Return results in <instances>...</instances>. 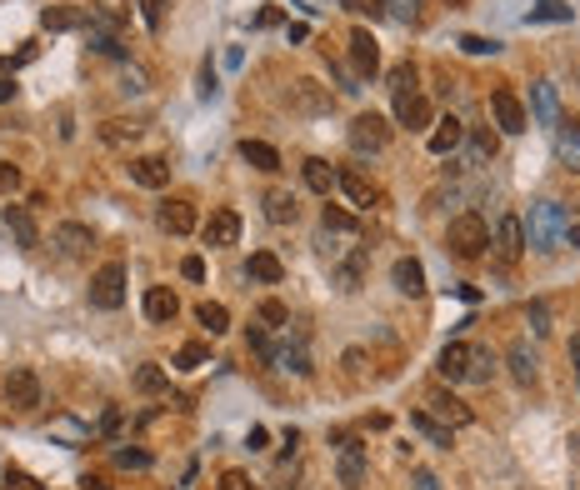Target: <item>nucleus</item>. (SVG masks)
Segmentation results:
<instances>
[{
  "mask_svg": "<svg viewBox=\"0 0 580 490\" xmlns=\"http://www.w3.org/2000/svg\"><path fill=\"white\" fill-rule=\"evenodd\" d=\"M416 5H420V0H386V15H396V21H416Z\"/></svg>",
  "mask_w": 580,
  "mask_h": 490,
  "instance_id": "603ef678",
  "label": "nucleus"
},
{
  "mask_svg": "<svg viewBox=\"0 0 580 490\" xmlns=\"http://www.w3.org/2000/svg\"><path fill=\"white\" fill-rule=\"evenodd\" d=\"M435 371H441V381H465V371H471V340H451V346L441 350V360H435Z\"/></svg>",
  "mask_w": 580,
  "mask_h": 490,
  "instance_id": "6ab92c4d",
  "label": "nucleus"
},
{
  "mask_svg": "<svg viewBox=\"0 0 580 490\" xmlns=\"http://www.w3.org/2000/svg\"><path fill=\"white\" fill-rule=\"evenodd\" d=\"M520 255H526V220H520V216H500V226H495V261L516 265Z\"/></svg>",
  "mask_w": 580,
  "mask_h": 490,
  "instance_id": "6e6552de",
  "label": "nucleus"
},
{
  "mask_svg": "<svg viewBox=\"0 0 580 490\" xmlns=\"http://www.w3.org/2000/svg\"><path fill=\"white\" fill-rule=\"evenodd\" d=\"M0 401L11 405V411H35V405H41V375L35 371H11L5 375V385H0Z\"/></svg>",
  "mask_w": 580,
  "mask_h": 490,
  "instance_id": "39448f33",
  "label": "nucleus"
},
{
  "mask_svg": "<svg viewBox=\"0 0 580 490\" xmlns=\"http://www.w3.org/2000/svg\"><path fill=\"white\" fill-rule=\"evenodd\" d=\"M195 320H201L210 336H226V330H230V310L220 300H201V305H195Z\"/></svg>",
  "mask_w": 580,
  "mask_h": 490,
  "instance_id": "c756f323",
  "label": "nucleus"
},
{
  "mask_svg": "<svg viewBox=\"0 0 580 490\" xmlns=\"http://www.w3.org/2000/svg\"><path fill=\"white\" fill-rule=\"evenodd\" d=\"M116 466H120V470H145V466H151V456H145V450L120 446V450H116Z\"/></svg>",
  "mask_w": 580,
  "mask_h": 490,
  "instance_id": "de8ad7c7",
  "label": "nucleus"
},
{
  "mask_svg": "<svg viewBox=\"0 0 580 490\" xmlns=\"http://www.w3.org/2000/svg\"><path fill=\"white\" fill-rule=\"evenodd\" d=\"M390 90H396V96H410V90H416V66H410V60L390 70Z\"/></svg>",
  "mask_w": 580,
  "mask_h": 490,
  "instance_id": "79ce46f5",
  "label": "nucleus"
},
{
  "mask_svg": "<svg viewBox=\"0 0 580 490\" xmlns=\"http://www.w3.org/2000/svg\"><path fill=\"white\" fill-rule=\"evenodd\" d=\"M41 25H45V31H80V25H86V15L70 11V5H45Z\"/></svg>",
  "mask_w": 580,
  "mask_h": 490,
  "instance_id": "2f4dec72",
  "label": "nucleus"
},
{
  "mask_svg": "<svg viewBox=\"0 0 580 490\" xmlns=\"http://www.w3.org/2000/svg\"><path fill=\"white\" fill-rule=\"evenodd\" d=\"M351 15H370V21H380L386 15V0H341Z\"/></svg>",
  "mask_w": 580,
  "mask_h": 490,
  "instance_id": "49530a36",
  "label": "nucleus"
},
{
  "mask_svg": "<svg viewBox=\"0 0 580 490\" xmlns=\"http://www.w3.org/2000/svg\"><path fill=\"white\" fill-rule=\"evenodd\" d=\"M396 125H406V131H426V125H435V116H430V100L420 96V90H410V96H396Z\"/></svg>",
  "mask_w": 580,
  "mask_h": 490,
  "instance_id": "dca6fc26",
  "label": "nucleus"
},
{
  "mask_svg": "<svg viewBox=\"0 0 580 490\" xmlns=\"http://www.w3.org/2000/svg\"><path fill=\"white\" fill-rule=\"evenodd\" d=\"M51 245L65 255V261H76V255H86L90 245H96V230L80 226V220H61V226H55V236H51Z\"/></svg>",
  "mask_w": 580,
  "mask_h": 490,
  "instance_id": "9b49d317",
  "label": "nucleus"
},
{
  "mask_svg": "<svg viewBox=\"0 0 580 490\" xmlns=\"http://www.w3.org/2000/svg\"><path fill=\"white\" fill-rule=\"evenodd\" d=\"M351 66L360 70V76H376L380 70V45H376V35H370L366 25H355L351 31Z\"/></svg>",
  "mask_w": 580,
  "mask_h": 490,
  "instance_id": "f3484780",
  "label": "nucleus"
},
{
  "mask_svg": "<svg viewBox=\"0 0 580 490\" xmlns=\"http://www.w3.org/2000/svg\"><path fill=\"white\" fill-rule=\"evenodd\" d=\"M90 305L96 310H120L126 305V265L120 261H106L90 275Z\"/></svg>",
  "mask_w": 580,
  "mask_h": 490,
  "instance_id": "f03ea898",
  "label": "nucleus"
},
{
  "mask_svg": "<svg viewBox=\"0 0 580 490\" xmlns=\"http://www.w3.org/2000/svg\"><path fill=\"white\" fill-rule=\"evenodd\" d=\"M240 161H246V165H256V171H266V175H276V171H280V151H276V145H266V141H250V135L240 141Z\"/></svg>",
  "mask_w": 580,
  "mask_h": 490,
  "instance_id": "b1692460",
  "label": "nucleus"
},
{
  "mask_svg": "<svg viewBox=\"0 0 580 490\" xmlns=\"http://www.w3.org/2000/svg\"><path fill=\"white\" fill-rule=\"evenodd\" d=\"M220 490H250V476L246 470H226V476H220Z\"/></svg>",
  "mask_w": 580,
  "mask_h": 490,
  "instance_id": "6e6d98bb",
  "label": "nucleus"
},
{
  "mask_svg": "<svg viewBox=\"0 0 580 490\" xmlns=\"http://www.w3.org/2000/svg\"><path fill=\"white\" fill-rule=\"evenodd\" d=\"M491 375H495V356L485 346H471V371H465V381H471V385H491Z\"/></svg>",
  "mask_w": 580,
  "mask_h": 490,
  "instance_id": "c9c22d12",
  "label": "nucleus"
},
{
  "mask_svg": "<svg viewBox=\"0 0 580 490\" xmlns=\"http://www.w3.org/2000/svg\"><path fill=\"white\" fill-rule=\"evenodd\" d=\"M165 5H171V0H140V21L151 25V31H161V21H165Z\"/></svg>",
  "mask_w": 580,
  "mask_h": 490,
  "instance_id": "a18cd8bd",
  "label": "nucleus"
},
{
  "mask_svg": "<svg viewBox=\"0 0 580 490\" xmlns=\"http://www.w3.org/2000/svg\"><path fill=\"white\" fill-rule=\"evenodd\" d=\"M495 151H500V135H495L491 125H481V131H471V155H475V165H481V161H491Z\"/></svg>",
  "mask_w": 580,
  "mask_h": 490,
  "instance_id": "ea45409f",
  "label": "nucleus"
},
{
  "mask_svg": "<svg viewBox=\"0 0 580 490\" xmlns=\"http://www.w3.org/2000/svg\"><path fill=\"white\" fill-rule=\"evenodd\" d=\"M140 305H145V320H151V326H171V320L181 316V300H175L171 285H151Z\"/></svg>",
  "mask_w": 580,
  "mask_h": 490,
  "instance_id": "a211bd4d",
  "label": "nucleus"
},
{
  "mask_svg": "<svg viewBox=\"0 0 580 490\" xmlns=\"http://www.w3.org/2000/svg\"><path fill=\"white\" fill-rule=\"evenodd\" d=\"M530 330H536V336H550V305L546 300H530Z\"/></svg>",
  "mask_w": 580,
  "mask_h": 490,
  "instance_id": "8fccbe9b",
  "label": "nucleus"
},
{
  "mask_svg": "<svg viewBox=\"0 0 580 490\" xmlns=\"http://www.w3.org/2000/svg\"><path fill=\"white\" fill-rule=\"evenodd\" d=\"M15 190H21V165L0 161V196H15Z\"/></svg>",
  "mask_w": 580,
  "mask_h": 490,
  "instance_id": "09e8293b",
  "label": "nucleus"
},
{
  "mask_svg": "<svg viewBox=\"0 0 580 490\" xmlns=\"http://www.w3.org/2000/svg\"><path fill=\"white\" fill-rule=\"evenodd\" d=\"M491 120H495V131L500 135H520L530 125V110H526V100L516 96V90H491Z\"/></svg>",
  "mask_w": 580,
  "mask_h": 490,
  "instance_id": "20e7f679",
  "label": "nucleus"
},
{
  "mask_svg": "<svg viewBox=\"0 0 580 490\" xmlns=\"http://www.w3.org/2000/svg\"><path fill=\"white\" fill-rule=\"evenodd\" d=\"M510 375H516L520 385L536 381V350H530L526 340H516V346H510Z\"/></svg>",
  "mask_w": 580,
  "mask_h": 490,
  "instance_id": "473e14b6",
  "label": "nucleus"
},
{
  "mask_svg": "<svg viewBox=\"0 0 580 490\" xmlns=\"http://www.w3.org/2000/svg\"><path fill=\"white\" fill-rule=\"evenodd\" d=\"M570 356H575V375H580V336L570 340Z\"/></svg>",
  "mask_w": 580,
  "mask_h": 490,
  "instance_id": "e2e57ef3",
  "label": "nucleus"
},
{
  "mask_svg": "<svg viewBox=\"0 0 580 490\" xmlns=\"http://www.w3.org/2000/svg\"><path fill=\"white\" fill-rule=\"evenodd\" d=\"M5 485H11V490H41V480H35V476H25V470H15V466H11V476H5Z\"/></svg>",
  "mask_w": 580,
  "mask_h": 490,
  "instance_id": "864d4df0",
  "label": "nucleus"
},
{
  "mask_svg": "<svg viewBox=\"0 0 580 490\" xmlns=\"http://www.w3.org/2000/svg\"><path fill=\"white\" fill-rule=\"evenodd\" d=\"M351 145L355 151H386L390 145V120L376 116V110H360L351 120Z\"/></svg>",
  "mask_w": 580,
  "mask_h": 490,
  "instance_id": "423d86ee",
  "label": "nucleus"
},
{
  "mask_svg": "<svg viewBox=\"0 0 580 490\" xmlns=\"http://www.w3.org/2000/svg\"><path fill=\"white\" fill-rule=\"evenodd\" d=\"M155 220H161V230H171V236H191L195 230V206L175 196V200H165V206L155 210Z\"/></svg>",
  "mask_w": 580,
  "mask_h": 490,
  "instance_id": "aec40b11",
  "label": "nucleus"
},
{
  "mask_svg": "<svg viewBox=\"0 0 580 490\" xmlns=\"http://www.w3.org/2000/svg\"><path fill=\"white\" fill-rule=\"evenodd\" d=\"M246 275H250V281H260V285H280L285 265H280L276 251H256V255H250V265H246Z\"/></svg>",
  "mask_w": 580,
  "mask_h": 490,
  "instance_id": "393cba45",
  "label": "nucleus"
},
{
  "mask_svg": "<svg viewBox=\"0 0 580 490\" xmlns=\"http://www.w3.org/2000/svg\"><path fill=\"white\" fill-rule=\"evenodd\" d=\"M461 51H465V55H495L500 45L485 41V35H461Z\"/></svg>",
  "mask_w": 580,
  "mask_h": 490,
  "instance_id": "3c124183",
  "label": "nucleus"
},
{
  "mask_svg": "<svg viewBox=\"0 0 580 490\" xmlns=\"http://www.w3.org/2000/svg\"><path fill=\"white\" fill-rule=\"evenodd\" d=\"M430 415H435L441 425H451V430H461V425H471V421H475L471 405H465L461 395H451L445 385H441V391H430Z\"/></svg>",
  "mask_w": 580,
  "mask_h": 490,
  "instance_id": "f8f14e48",
  "label": "nucleus"
},
{
  "mask_svg": "<svg viewBox=\"0 0 580 490\" xmlns=\"http://www.w3.org/2000/svg\"><path fill=\"white\" fill-rule=\"evenodd\" d=\"M80 490H110L106 476H80Z\"/></svg>",
  "mask_w": 580,
  "mask_h": 490,
  "instance_id": "052dcab7",
  "label": "nucleus"
},
{
  "mask_svg": "<svg viewBox=\"0 0 580 490\" xmlns=\"http://www.w3.org/2000/svg\"><path fill=\"white\" fill-rule=\"evenodd\" d=\"M0 220H5V230L15 236L21 251H35V245H41V226H35L31 206H5V210H0Z\"/></svg>",
  "mask_w": 580,
  "mask_h": 490,
  "instance_id": "ddd939ff",
  "label": "nucleus"
},
{
  "mask_svg": "<svg viewBox=\"0 0 580 490\" xmlns=\"http://www.w3.org/2000/svg\"><path fill=\"white\" fill-rule=\"evenodd\" d=\"M201 236H205V245H210V251H226V245H236V240H240V216L230 206H215L210 220L201 226Z\"/></svg>",
  "mask_w": 580,
  "mask_h": 490,
  "instance_id": "1a4fd4ad",
  "label": "nucleus"
},
{
  "mask_svg": "<svg viewBox=\"0 0 580 490\" xmlns=\"http://www.w3.org/2000/svg\"><path fill=\"white\" fill-rule=\"evenodd\" d=\"M445 251H451L455 261H481V255L491 251V226H485V216H475V210L455 216L451 226H445Z\"/></svg>",
  "mask_w": 580,
  "mask_h": 490,
  "instance_id": "f257e3e1",
  "label": "nucleus"
},
{
  "mask_svg": "<svg viewBox=\"0 0 580 490\" xmlns=\"http://www.w3.org/2000/svg\"><path fill=\"white\" fill-rule=\"evenodd\" d=\"M321 226L331 230V236H360V220H355L351 210H341V206H325L321 210Z\"/></svg>",
  "mask_w": 580,
  "mask_h": 490,
  "instance_id": "f704fd0d",
  "label": "nucleus"
},
{
  "mask_svg": "<svg viewBox=\"0 0 580 490\" xmlns=\"http://www.w3.org/2000/svg\"><path fill=\"white\" fill-rule=\"evenodd\" d=\"M130 180L145 190H165L171 186V161H165V155H136V161H130Z\"/></svg>",
  "mask_w": 580,
  "mask_h": 490,
  "instance_id": "4468645a",
  "label": "nucleus"
},
{
  "mask_svg": "<svg viewBox=\"0 0 580 490\" xmlns=\"http://www.w3.org/2000/svg\"><path fill=\"white\" fill-rule=\"evenodd\" d=\"M530 106H536L540 125H560V100H556V86H550V80H536V86H530Z\"/></svg>",
  "mask_w": 580,
  "mask_h": 490,
  "instance_id": "5701e85b",
  "label": "nucleus"
},
{
  "mask_svg": "<svg viewBox=\"0 0 580 490\" xmlns=\"http://www.w3.org/2000/svg\"><path fill=\"white\" fill-rule=\"evenodd\" d=\"M165 385H171V375L155 365V360H145V365H136V391L140 395H161Z\"/></svg>",
  "mask_w": 580,
  "mask_h": 490,
  "instance_id": "72a5a7b5",
  "label": "nucleus"
},
{
  "mask_svg": "<svg viewBox=\"0 0 580 490\" xmlns=\"http://www.w3.org/2000/svg\"><path fill=\"white\" fill-rule=\"evenodd\" d=\"M140 131H145L140 120H106V125H100V141H106V145H126V141H136Z\"/></svg>",
  "mask_w": 580,
  "mask_h": 490,
  "instance_id": "e433bc0d",
  "label": "nucleus"
},
{
  "mask_svg": "<svg viewBox=\"0 0 580 490\" xmlns=\"http://www.w3.org/2000/svg\"><path fill=\"white\" fill-rule=\"evenodd\" d=\"M181 275H185V281H205V261H201V255H185Z\"/></svg>",
  "mask_w": 580,
  "mask_h": 490,
  "instance_id": "5fc2aeb1",
  "label": "nucleus"
},
{
  "mask_svg": "<svg viewBox=\"0 0 580 490\" xmlns=\"http://www.w3.org/2000/svg\"><path fill=\"white\" fill-rule=\"evenodd\" d=\"M461 141H465V125L455 116H445V120H435V131H430L426 145H430V155H451Z\"/></svg>",
  "mask_w": 580,
  "mask_h": 490,
  "instance_id": "4be33fe9",
  "label": "nucleus"
},
{
  "mask_svg": "<svg viewBox=\"0 0 580 490\" xmlns=\"http://www.w3.org/2000/svg\"><path fill=\"white\" fill-rule=\"evenodd\" d=\"M0 100H15V80H5V76H0Z\"/></svg>",
  "mask_w": 580,
  "mask_h": 490,
  "instance_id": "680f3d73",
  "label": "nucleus"
},
{
  "mask_svg": "<svg viewBox=\"0 0 580 490\" xmlns=\"http://www.w3.org/2000/svg\"><path fill=\"white\" fill-rule=\"evenodd\" d=\"M256 25H280V11H276V5H266V11L256 15Z\"/></svg>",
  "mask_w": 580,
  "mask_h": 490,
  "instance_id": "bf43d9fd",
  "label": "nucleus"
},
{
  "mask_svg": "<svg viewBox=\"0 0 580 490\" xmlns=\"http://www.w3.org/2000/svg\"><path fill=\"white\" fill-rule=\"evenodd\" d=\"M301 175H305V186H311L315 196H331L335 190V171H331V161H321V155L301 161Z\"/></svg>",
  "mask_w": 580,
  "mask_h": 490,
  "instance_id": "bb28decb",
  "label": "nucleus"
},
{
  "mask_svg": "<svg viewBox=\"0 0 580 490\" xmlns=\"http://www.w3.org/2000/svg\"><path fill=\"white\" fill-rule=\"evenodd\" d=\"M390 281H396L400 295H426V265H420L416 255H400L396 271H390Z\"/></svg>",
  "mask_w": 580,
  "mask_h": 490,
  "instance_id": "412c9836",
  "label": "nucleus"
},
{
  "mask_svg": "<svg viewBox=\"0 0 580 490\" xmlns=\"http://www.w3.org/2000/svg\"><path fill=\"white\" fill-rule=\"evenodd\" d=\"M530 21H570V5H560V0H540L536 11H530Z\"/></svg>",
  "mask_w": 580,
  "mask_h": 490,
  "instance_id": "37998d69",
  "label": "nucleus"
},
{
  "mask_svg": "<svg viewBox=\"0 0 580 490\" xmlns=\"http://www.w3.org/2000/svg\"><path fill=\"white\" fill-rule=\"evenodd\" d=\"M295 216H301V206H295L290 190H270L266 196V220L270 226H295Z\"/></svg>",
  "mask_w": 580,
  "mask_h": 490,
  "instance_id": "a878e982",
  "label": "nucleus"
},
{
  "mask_svg": "<svg viewBox=\"0 0 580 490\" xmlns=\"http://www.w3.org/2000/svg\"><path fill=\"white\" fill-rule=\"evenodd\" d=\"M410 430H420V436L430 440V446H441V450H451V425H441L430 411H416L410 415Z\"/></svg>",
  "mask_w": 580,
  "mask_h": 490,
  "instance_id": "cd10ccee",
  "label": "nucleus"
},
{
  "mask_svg": "<svg viewBox=\"0 0 580 490\" xmlns=\"http://www.w3.org/2000/svg\"><path fill=\"white\" fill-rule=\"evenodd\" d=\"M285 106L295 110V116H331L335 96H331V86H321V80L301 76V80H290V90H285Z\"/></svg>",
  "mask_w": 580,
  "mask_h": 490,
  "instance_id": "7ed1b4c3",
  "label": "nucleus"
},
{
  "mask_svg": "<svg viewBox=\"0 0 580 490\" xmlns=\"http://www.w3.org/2000/svg\"><path fill=\"white\" fill-rule=\"evenodd\" d=\"M556 155L570 165V171H580V120L560 125V135H556Z\"/></svg>",
  "mask_w": 580,
  "mask_h": 490,
  "instance_id": "7c9ffc66",
  "label": "nucleus"
},
{
  "mask_svg": "<svg viewBox=\"0 0 580 490\" xmlns=\"http://www.w3.org/2000/svg\"><path fill=\"white\" fill-rule=\"evenodd\" d=\"M335 480L345 490H360L366 485V446L360 440H341V456H335Z\"/></svg>",
  "mask_w": 580,
  "mask_h": 490,
  "instance_id": "9d476101",
  "label": "nucleus"
},
{
  "mask_svg": "<svg viewBox=\"0 0 580 490\" xmlns=\"http://www.w3.org/2000/svg\"><path fill=\"white\" fill-rule=\"evenodd\" d=\"M560 206L556 200H540L536 210H530V245H540V251H556L560 245Z\"/></svg>",
  "mask_w": 580,
  "mask_h": 490,
  "instance_id": "0eeeda50",
  "label": "nucleus"
},
{
  "mask_svg": "<svg viewBox=\"0 0 580 490\" xmlns=\"http://www.w3.org/2000/svg\"><path fill=\"white\" fill-rule=\"evenodd\" d=\"M205 360H210V346L191 340V346H181V350H175V360H171V365H175V371H201Z\"/></svg>",
  "mask_w": 580,
  "mask_h": 490,
  "instance_id": "4c0bfd02",
  "label": "nucleus"
},
{
  "mask_svg": "<svg viewBox=\"0 0 580 490\" xmlns=\"http://www.w3.org/2000/svg\"><path fill=\"white\" fill-rule=\"evenodd\" d=\"M246 446H250V450H266V430H260V425H250V436H246Z\"/></svg>",
  "mask_w": 580,
  "mask_h": 490,
  "instance_id": "13d9d810",
  "label": "nucleus"
},
{
  "mask_svg": "<svg viewBox=\"0 0 580 490\" xmlns=\"http://www.w3.org/2000/svg\"><path fill=\"white\" fill-rule=\"evenodd\" d=\"M335 281H341V291H360V281H366V251H360V245H355V251L341 261Z\"/></svg>",
  "mask_w": 580,
  "mask_h": 490,
  "instance_id": "c85d7f7f",
  "label": "nucleus"
},
{
  "mask_svg": "<svg viewBox=\"0 0 580 490\" xmlns=\"http://www.w3.org/2000/svg\"><path fill=\"white\" fill-rule=\"evenodd\" d=\"M276 365H280V371H290V375H311V356H305L301 346L276 350Z\"/></svg>",
  "mask_w": 580,
  "mask_h": 490,
  "instance_id": "58836bf2",
  "label": "nucleus"
},
{
  "mask_svg": "<svg viewBox=\"0 0 580 490\" xmlns=\"http://www.w3.org/2000/svg\"><path fill=\"white\" fill-rule=\"evenodd\" d=\"M445 5H451V11H461V5H471V0H445Z\"/></svg>",
  "mask_w": 580,
  "mask_h": 490,
  "instance_id": "0e129e2a",
  "label": "nucleus"
},
{
  "mask_svg": "<svg viewBox=\"0 0 580 490\" xmlns=\"http://www.w3.org/2000/svg\"><path fill=\"white\" fill-rule=\"evenodd\" d=\"M256 316H260V326H266V330H280V326H290V310H285V305H280V300H260V310H256Z\"/></svg>",
  "mask_w": 580,
  "mask_h": 490,
  "instance_id": "a19ab883",
  "label": "nucleus"
},
{
  "mask_svg": "<svg viewBox=\"0 0 580 490\" xmlns=\"http://www.w3.org/2000/svg\"><path fill=\"white\" fill-rule=\"evenodd\" d=\"M246 346L256 350L260 360H276V346H270V336H266V326H250V336H246Z\"/></svg>",
  "mask_w": 580,
  "mask_h": 490,
  "instance_id": "c03bdc74",
  "label": "nucleus"
},
{
  "mask_svg": "<svg viewBox=\"0 0 580 490\" xmlns=\"http://www.w3.org/2000/svg\"><path fill=\"white\" fill-rule=\"evenodd\" d=\"M410 485L416 490H441V480L430 476V470H410Z\"/></svg>",
  "mask_w": 580,
  "mask_h": 490,
  "instance_id": "4d7b16f0",
  "label": "nucleus"
},
{
  "mask_svg": "<svg viewBox=\"0 0 580 490\" xmlns=\"http://www.w3.org/2000/svg\"><path fill=\"white\" fill-rule=\"evenodd\" d=\"M335 186L345 190V200H351L355 210H370L376 206V186H370V175H360L355 165H345V171H335Z\"/></svg>",
  "mask_w": 580,
  "mask_h": 490,
  "instance_id": "2eb2a0df",
  "label": "nucleus"
}]
</instances>
